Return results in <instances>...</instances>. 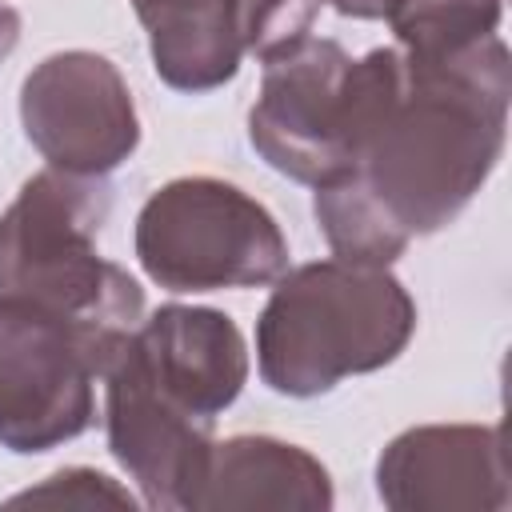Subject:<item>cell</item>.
<instances>
[{
  "instance_id": "9a60e30c",
  "label": "cell",
  "mask_w": 512,
  "mask_h": 512,
  "mask_svg": "<svg viewBox=\"0 0 512 512\" xmlns=\"http://www.w3.org/2000/svg\"><path fill=\"white\" fill-rule=\"evenodd\" d=\"M320 12V0H236V28L248 56L260 64L296 48L304 36H312V20Z\"/></svg>"
},
{
  "instance_id": "52a82bcc",
  "label": "cell",
  "mask_w": 512,
  "mask_h": 512,
  "mask_svg": "<svg viewBox=\"0 0 512 512\" xmlns=\"http://www.w3.org/2000/svg\"><path fill=\"white\" fill-rule=\"evenodd\" d=\"M20 124L48 168L108 176L140 148V116L120 68L88 48L44 56L20 84Z\"/></svg>"
},
{
  "instance_id": "7c38bea8",
  "label": "cell",
  "mask_w": 512,
  "mask_h": 512,
  "mask_svg": "<svg viewBox=\"0 0 512 512\" xmlns=\"http://www.w3.org/2000/svg\"><path fill=\"white\" fill-rule=\"evenodd\" d=\"M156 76L176 92L224 88L244 60L236 0H132Z\"/></svg>"
},
{
  "instance_id": "30bf717a",
  "label": "cell",
  "mask_w": 512,
  "mask_h": 512,
  "mask_svg": "<svg viewBox=\"0 0 512 512\" xmlns=\"http://www.w3.org/2000/svg\"><path fill=\"white\" fill-rule=\"evenodd\" d=\"M144 380L192 416L216 420L248 380V344L220 308L160 304L124 336Z\"/></svg>"
},
{
  "instance_id": "ac0fdd59",
  "label": "cell",
  "mask_w": 512,
  "mask_h": 512,
  "mask_svg": "<svg viewBox=\"0 0 512 512\" xmlns=\"http://www.w3.org/2000/svg\"><path fill=\"white\" fill-rule=\"evenodd\" d=\"M16 44H20V12L0 4V64L16 52Z\"/></svg>"
},
{
  "instance_id": "2e32d148",
  "label": "cell",
  "mask_w": 512,
  "mask_h": 512,
  "mask_svg": "<svg viewBox=\"0 0 512 512\" xmlns=\"http://www.w3.org/2000/svg\"><path fill=\"white\" fill-rule=\"evenodd\" d=\"M4 504H12V508H20V504H40V508H136L144 500L132 496L128 484L112 480L108 472L72 464V468H60V472L44 476L40 484L8 496Z\"/></svg>"
},
{
  "instance_id": "7a4b0ae2",
  "label": "cell",
  "mask_w": 512,
  "mask_h": 512,
  "mask_svg": "<svg viewBox=\"0 0 512 512\" xmlns=\"http://www.w3.org/2000/svg\"><path fill=\"white\" fill-rule=\"evenodd\" d=\"M416 332V300L384 264L312 260L284 272L256 320V364L272 392L312 400L392 364Z\"/></svg>"
},
{
  "instance_id": "277c9868",
  "label": "cell",
  "mask_w": 512,
  "mask_h": 512,
  "mask_svg": "<svg viewBox=\"0 0 512 512\" xmlns=\"http://www.w3.org/2000/svg\"><path fill=\"white\" fill-rule=\"evenodd\" d=\"M136 260L168 292L264 288L288 272L276 216L216 176H176L136 212Z\"/></svg>"
},
{
  "instance_id": "4fadbf2b",
  "label": "cell",
  "mask_w": 512,
  "mask_h": 512,
  "mask_svg": "<svg viewBox=\"0 0 512 512\" xmlns=\"http://www.w3.org/2000/svg\"><path fill=\"white\" fill-rule=\"evenodd\" d=\"M500 12V0H400L388 24L408 60H444L496 36Z\"/></svg>"
},
{
  "instance_id": "6da1fadb",
  "label": "cell",
  "mask_w": 512,
  "mask_h": 512,
  "mask_svg": "<svg viewBox=\"0 0 512 512\" xmlns=\"http://www.w3.org/2000/svg\"><path fill=\"white\" fill-rule=\"evenodd\" d=\"M512 60L488 36L444 60H408L368 124L352 180L408 240L448 228L488 184L508 132Z\"/></svg>"
},
{
  "instance_id": "e0dca14e",
  "label": "cell",
  "mask_w": 512,
  "mask_h": 512,
  "mask_svg": "<svg viewBox=\"0 0 512 512\" xmlns=\"http://www.w3.org/2000/svg\"><path fill=\"white\" fill-rule=\"evenodd\" d=\"M320 4H328L340 16H352V20H388L400 0H320Z\"/></svg>"
},
{
  "instance_id": "9c48e42d",
  "label": "cell",
  "mask_w": 512,
  "mask_h": 512,
  "mask_svg": "<svg viewBox=\"0 0 512 512\" xmlns=\"http://www.w3.org/2000/svg\"><path fill=\"white\" fill-rule=\"evenodd\" d=\"M376 492L396 512H504L512 484L496 424H420L388 440Z\"/></svg>"
},
{
  "instance_id": "8fae6325",
  "label": "cell",
  "mask_w": 512,
  "mask_h": 512,
  "mask_svg": "<svg viewBox=\"0 0 512 512\" xmlns=\"http://www.w3.org/2000/svg\"><path fill=\"white\" fill-rule=\"evenodd\" d=\"M336 500L328 468L300 444L276 436H228L212 444L192 512H328Z\"/></svg>"
},
{
  "instance_id": "ba28073f",
  "label": "cell",
  "mask_w": 512,
  "mask_h": 512,
  "mask_svg": "<svg viewBox=\"0 0 512 512\" xmlns=\"http://www.w3.org/2000/svg\"><path fill=\"white\" fill-rule=\"evenodd\" d=\"M100 380L108 452L140 488V500L164 512H192L196 488L216 444V420L192 416L168 396H160L124 352V340L108 356Z\"/></svg>"
},
{
  "instance_id": "5bb4252c",
  "label": "cell",
  "mask_w": 512,
  "mask_h": 512,
  "mask_svg": "<svg viewBox=\"0 0 512 512\" xmlns=\"http://www.w3.org/2000/svg\"><path fill=\"white\" fill-rule=\"evenodd\" d=\"M312 192H316L312 212L332 256L356 260V264H384V268L396 256H404L408 236L396 224H388V216L368 200V192L352 176H340Z\"/></svg>"
},
{
  "instance_id": "5b68a950",
  "label": "cell",
  "mask_w": 512,
  "mask_h": 512,
  "mask_svg": "<svg viewBox=\"0 0 512 512\" xmlns=\"http://www.w3.org/2000/svg\"><path fill=\"white\" fill-rule=\"evenodd\" d=\"M116 348L60 312L0 296V448L36 456L88 432Z\"/></svg>"
},
{
  "instance_id": "3957f363",
  "label": "cell",
  "mask_w": 512,
  "mask_h": 512,
  "mask_svg": "<svg viewBox=\"0 0 512 512\" xmlns=\"http://www.w3.org/2000/svg\"><path fill=\"white\" fill-rule=\"evenodd\" d=\"M112 212L108 176L44 168L0 216V296L60 312L108 344L144 320V288L96 240Z\"/></svg>"
},
{
  "instance_id": "8992f818",
  "label": "cell",
  "mask_w": 512,
  "mask_h": 512,
  "mask_svg": "<svg viewBox=\"0 0 512 512\" xmlns=\"http://www.w3.org/2000/svg\"><path fill=\"white\" fill-rule=\"evenodd\" d=\"M348 64L344 44L328 36H304L296 48L264 60L248 140L268 168L308 188L352 172Z\"/></svg>"
}]
</instances>
